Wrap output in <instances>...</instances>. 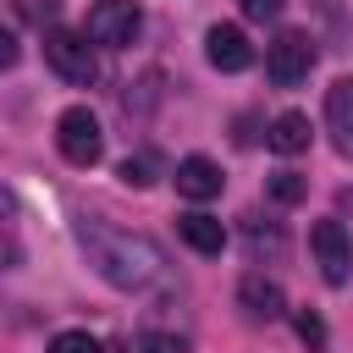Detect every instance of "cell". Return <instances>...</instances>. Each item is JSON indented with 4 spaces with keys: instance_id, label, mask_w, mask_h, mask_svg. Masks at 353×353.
Masks as SVG:
<instances>
[{
    "instance_id": "cell-19",
    "label": "cell",
    "mask_w": 353,
    "mask_h": 353,
    "mask_svg": "<svg viewBox=\"0 0 353 353\" xmlns=\"http://www.w3.org/2000/svg\"><path fill=\"white\" fill-rule=\"evenodd\" d=\"M138 353H182V342H176V336H143Z\"/></svg>"
},
{
    "instance_id": "cell-10",
    "label": "cell",
    "mask_w": 353,
    "mask_h": 353,
    "mask_svg": "<svg viewBox=\"0 0 353 353\" xmlns=\"http://www.w3.org/2000/svg\"><path fill=\"white\" fill-rule=\"evenodd\" d=\"M176 237H182L193 254H221V248H226V226H221L215 215H204V210L176 215Z\"/></svg>"
},
{
    "instance_id": "cell-1",
    "label": "cell",
    "mask_w": 353,
    "mask_h": 353,
    "mask_svg": "<svg viewBox=\"0 0 353 353\" xmlns=\"http://www.w3.org/2000/svg\"><path fill=\"white\" fill-rule=\"evenodd\" d=\"M77 243H83L88 265H94L110 287H121V292H143V287H154V281L165 276V254H160V243H149L143 232H127V226H110V221L83 215V221H77Z\"/></svg>"
},
{
    "instance_id": "cell-5",
    "label": "cell",
    "mask_w": 353,
    "mask_h": 353,
    "mask_svg": "<svg viewBox=\"0 0 353 353\" xmlns=\"http://www.w3.org/2000/svg\"><path fill=\"white\" fill-rule=\"evenodd\" d=\"M309 66H314V44H309V33H276V39H270V50H265V72H270L276 88H298V83L309 77Z\"/></svg>"
},
{
    "instance_id": "cell-6",
    "label": "cell",
    "mask_w": 353,
    "mask_h": 353,
    "mask_svg": "<svg viewBox=\"0 0 353 353\" xmlns=\"http://www.w3.org/2000/svg\"><path fill=\"white\" fill-rule=\"evenodd\" d=\"M309 248H314L320 276H325L331 287H342L347 270H353V237H347V226H342V221H314V226H309Z\"/></svg>"
},
{
    "instance_id": "cell-16",
    "label": "cell",
    "mask_w": 353,
    "mask_h": 353,
    "mask_svg": "<svg viewBox=\"0 0 353 353\" xmlns=\"http://www.w3.org/2000/svg\"><path fill=\"white\" fill-rule=\"evenodd\" d=\"M50 353H105V347H99L88 331H55V336H50Z\"/></svg>"
},
{
    "instance_id": "cell-8",
    "label": "cell",
    "mask_w": 353,
    "mask_h": 353,
    "mask_svg": "<svg viewBox=\"0 0 353 353\" xmlns=\"http://www.w3.org/2000/svg\"><path fill=\"white\" fill-rule=\"evenodd\" d=\"M237 303H243L248 320H281V314H287V292H281L270 276H259V270L237 281Z\"/></svg>"
},
{
    "instance_id": "cell-2",
    "label": "cell",
    "mask_w": 353,
    "mask_h": 353,
    "mask_svg": "<svg viewBox=\"0 0 353 353\" xmlns=\"http://www.w3.org/2000/svg\"><path fill=\"white\" fill-rule=\"evenodd\" d=\"M55 149L72 160V165H94L105 154V132H99V116L88 105H66L55 116Z\"/></svg>"
},
{
    "instance_id": "cell-20",
    "label": "cell",
    "mask_w": 353,
    "mask_h": 353,
    "mask_svg": "<svg viewBox=\"0 0 353 353\" xmlns=\"http://www.w3.org/2000/svg\"><path fill=\"white\" fill-rule=\"evenodd\" d=\"M0 215H17V199H11V188H0Z\"/></svg>"
},
{
    "instance_id": "cell-7",
    "label": "cell",
    "mask_w": 353,
    "mask_h": 353,
    "mask_svg": "<svg viewBox=\"0 0 353 353\" xmlns=\"http://www.w3.org/2000/svg\"><path fill=\"white\" fill-rule=\"evenodd\" d=\"M204 55H210L215 72H243V66L254 61V44H248V33H243L237 22H215V28L204 33Z\"/></svg>"
},
{
    "instance_id": "cell-12",
    "label": "cell",
    "mask_w": 353,
    "mask_h": 353,
    "mask_svg": "<svg viewBox=\"0 0 353 353\" xmlns=\"http://www.w3.org/2000/svg\"><path fill=\"white\" fill-rule=\"evenodd\" d=\"M325 121H331L336 138L353 127V77H336V83L325 88Z\"/></svg>"
},
{
    "instance_id": "cell-13",
    "label": "cell",
    "mask_w": 353,
    "mask_h": 353,
    "mask_svg": "<svg viewBox=\"0 0 353 353\" xmlns=\"http://www.w3.org/2000/svg\"><path fill=\"white\" fill-rule=\"evenodd\" d=\"M154 171H160V160H154V154H127L116 176H121L127 188H149V182H154Z\"/></svg>"
},
{
    "instance_id": "cell-9",
    "label": "cell",
    "mask_w": 353,
    "mask_h": 353,
    "mask_svg": "<svg viewBox=\"0 0 353 353\" xmlns=\"http://www.w3.org/2000/svg\"><path fill=\"white\" fill-rule=\"evenodd\" d=\"M176 193H182V199H193V204L215 199V193H221V165H215V160H204V154L176 160Z\"/></svg>"
},
{
    "instance_id": "cell-21",
    "label": "cell",
    "mask_w": 353,
    "mask_h": 353,
    "mask_svg": "<svg viewBox=\"0 0 353 353\" xmlns=\"http://www.w3.org/2000/svg\"><path fill=\"white\" fill-rule=\"evenodd\" d=\"M336 149H342V154H353V127H347V132L336 138Z\"/></svg>"
},
{
    "instance_id": "cell-14",
    "label": "cell",
    "mask_w": 353,
    "mask_h": 353,
    "mask_svg": "<svg viewBox=\"0 0 353 353\" xmlns=\"http://www.w3.org/2000/svg\"><path fill=\"white\" fill-rule=\"evenodd\" d=\"M265 193H270V199H276V204H298V199H303V193H309V182H303V176H298V171H276V176H270V182H265Z\"/></svg>"
},
{
    "instance_id": "cell-4",
    "label": "cell",
    "mask_w": 353,
    "mask_h": 353,
    "mask_svg": "<svg viewBox=\"0 0 353 353\" xmlns=\"http://www.w3.org/2000/svg\"><path fill=\"white\" fill-rule=\"evenodd\" d=\"M44 61L66 77V83H94V50H88V33H72V28H50L44 33Z\"/></svg>"
},
{
    "instance_id": "cell-11",
    "label": "cell",
    "mask_w": 353,
    "mask_h": 353,
    "mask_svg": "<svg viewBox=\"0 0 353 353\" xmlns=\"http://www.w3.org/2000/svg\"><path fill=\"white\" fill-rule=\"evenodd\" d=\"M265 143H270L276 154H303V149H309V116H303V110H281V116L270 121Z\"/></svg>"
},
{
    "instance_id": "cell-18",
    "label": "cell",
    "mask_w": 353,
    "mask_h": 353,
    "mask_svg": "<svg viewBox=\"0 0 353 353\" xmlns=\"http://www.w3.org/2000/svg\"><path fill=\"white\" fill-rule=\"evenodd\" d=\"M17 55H22L17 33H11V28H0V72H11V66H17Z\"/></svg>"
},
{
    "instance_id": "cell-17",
    "label": "cell",
    "mask_w": 353,
    "mask_h": 353,
    "mask_svg": "<svg viewBox=\"0 0 353 353\" xmlns=\"http://www.w3.org/2000/svg\"><path fill=\"white\" fill-rule=\"evenodd\" d=\"M237 6H243L248 22H276V17L287 11V0H237Z\"/></svg>"
},
{
    "instance_id": "cell-15",
    "label": "cell",
    "mask_w": 353,
    "mask_h": 353,
    "mask_svg": "<svg viewBox=\"0 0 353 353\" xmlns=\"http://www.w3.org/2000/svg\"><path fill=\"white\" fill-rule=\"evenodd\" d=\"M292 331L303 336V347H309V353H320V347H325V320H320L314 309H298V314H292Z\"/></svg>"
},
{
    "instance_id": "cell-3",
    "label": "cell",
    "mask_w": 353,
    "mask_h": 353,
    "mask_svg": "<svg viewBox=\"0 0 353 353\" xmlns=\"http://www.w3.org/2000/svg\"><path fill=\"white\" fill-rule=\"evenodd\" d=\"M138 28H143L138 0H94V11H88V22H83V33H88L94 44H110V50L132 44Z\"/></svg>"
}]
</instances>
